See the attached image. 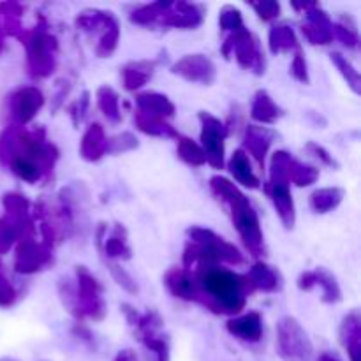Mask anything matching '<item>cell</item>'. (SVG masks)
<instances>
[{
    "label": "cell",
    "instance_id": "cell-1",
    "mask_svg": "<svg viewBox=\"0 0 361 361\" xmlns=\"http://www.w3.org/2000/svg\"><path fill=\"white\" fill-rule=\"evenodd\" d=\"M190 274L196 282L197 303L214 314L240 316L254 293L247 275L236 274L222 264H197L190 268Z\"/></svg>",
    "mask_w": 361,
    "mask_h": 361
},
{
    "label": "cell",
    "instance_id": "cell-2",
    "mask_svg": "<svg viewBox=\"0 0 361 361\" xmlns=\"http://www.w3.org/2000/svg\"><path fill=\"white\" fill-rule=\"evenodd\" d=\"M59 157V148L46 140V130L42 127L25 129L9 126L0 134V164L4 166H9L14 161L27 162L41 169L44 178H49Z\"/></svg>",
    "mask_w": 361,
    "mask_h": 361
},
{
    "label": "cell",
    "instance_id": "cell-3",
    "mask_svg": "<svg viewBox=\"0 0 361 361\" xmlns=\"http://www.w3.org/2000/svg\"><path fill=\"white\" fill-rule=\"evenodd\" d=\"M208 187H210L212 194L228 208L233 226H235L236 233L240 235L247 250L254 257L264 256L267 249H264V235L263 229H261L259 215H257L256 208L252 207L249 197L231 180L221 175L212 176Z\"/></svg>",
    "mask_w": 361,
    "mask_h": 361
},
{
    "label": "cell",
    "instance_id": "cell-4",
    "mask_svg": "<svg viewBox=\"0 0 361 361\" xmlns=\"http://www.w3.org/2000/svg\"><path fill=\"white\" fill-rule=\"evenodd\" d=\"M187 242L183 249V268L197 267V264H231L238 267L243 263V256L238 247L219 236L217 233L201 226H192L187 229Z\"/></svg>",
    "mask_w": 361,
    "mask_h": 361
},
{
    "label": "cell",
    "instance_id": "cell-5",
    "mask_svg": "<svg viewBox=\"0 0 361 361\" xmlns=\"http://www.w3.org/2000/svg\"><path fill=\"white\" fill-rule=\"evenodd\" d=\"M18 39L27 49V67L34 78H49L56 69L59 41L44 27L23 28Z\"/></svg>",
    "mask_w": 361,
    "mask_h": 361
},
{
    "label": "cell",
    "instance_id": "cell-6",
    "mask_svg": "<svg viewBox=\"0 0 361 361\" xmlns=\"http://www.w3.org/2000/svg\"><path fill=\"white\" fill-rule=\"evenodd\" d=\"M221 51L224 55V59H231L235 55L236 63H238L242 69L252 71L254 74L261 76L264 74L267 69V59H264V53L261 49L259 39L249 30V28L242 27L240 30L231 32V34L226 37V41L222 42Z\"/></svg>",
    "mask_w": 361,
    "mask_h": 361
},
{
    "label": "cell",
    "instance_id": "cell-7",
    "mask_svg": "<svg viewBox=\"0 0 361 361\" xmlns=\"http://www.w3.org/2000/svg\"><path fill=\"white\" fill-rule=\"evenodd\" d=\"M275 349L284 361H312L314 344L305 328L293 316H284L277 323Z\"/></svg>",
    "mask_w": 361,
    "mask_h": 361
},
{
    "label": "cell",
    "instance_id": "cell-8",
    "mask_svg": "<svg viewBox=\"0 0 361 361\" xmlns=\"http://www.w3.org/2000/svg\"><path fill=\"white\" fill-rule=\"evenodd\" d=\"M197 118L201 123L200 147L207 159V164H210L214 169H224L226 140L229 136V127L208 111H200Z\"/></svg>",
    "mask_w": 361,
    "mask_h": 361
},
{
    "label": "cell",
    "instance_id": "cell-9",
    "mask_svg": "<svg viewBox=\"0 0 361 361\" xmlns=\"http://www.w3.org/2000/svg\"><path fill=\"white\" fill-rule=\"evenodd\" d=\"M76 293H78V303H80L81 317H88V319L101 323L108 314V307H106L104 298H102L101 282L88 271V268L76 267Z\"/></svg>",
    "mask_w": 361,
    "mask_h": 361
},
{
    "label": "cell",
    "instance_id": "cell-10",
    "mask_svg": "<svg viewBox=\"0 0 361 361\" xmlns=\"http://www.w3.org/2000/svg\"><path fill=\"white\" fill-rule=\"evenodd\" d=\"M291 7L305 14V21L300 28L307 42L314 46H328L334 42V21L319 4H291Z\"/></svg>",
    "mask_w": 361,
    "mask_h": 361
},
{
    "label": "cell",
    "instance_id": "cell-11",
    "mask_svg": "<svg viewBox=\"0 0 361 361\" xmlns=\"http://www.w3.org/2000/svg\"><path fill=\"white\" fill-rule=\"evenodd\" d=\"M6 215L4 221L13 228L18 242L35 238V221L32 217L30 201L20 192H6L2 197Z\"/></svg>",
    "mask_w": 361,
    "mask_h": 361
},
{
    "label": "cell",
    "instance_id": "cell-12",
    "mask_svg": "<svg viewBox=\"0 0 361 361\" xmlns=\"http://www.w3.org/2000/svg\"><path fill=\"white\" fill-rule=\"evenodd\" d=\"M11 126L27 127L44 106V94L37 87H21L9 95Z\"/></svg>",
    "mask_w": 361,
    "mask_h": 361
},
{
    "label": "cell",
    "instance_id": "cell-13",
    "mask_svg": "<svg viewBox=\"0 0 361 361\" xmlns=\"http://www.w3.org/2000/svg\"><path fill=\"white\" fill-rule=\"evenodd\" d=\"M53 263V249L35 238L21 240L14 252V271L20 275H34Z\"/></svg>",
    "mask_w": 361,
    "mask_h": 361
},
{
    "label": "cell",
    "instance_id": "cell-14",
    "mask_svg": "<svg viewBox=\"0 0 361 361\" xmlns=\"http://www.w3.org/2000/svg\"><path fill=\"white\" fill-rule=\"evenodd\" d=\"M171 73L189 83H200L207 87L214 85L217 80V67L212 62V59H208L203 53L182 56L171 66Z\"/></svg>",
    "mask_w": 361,
    "mask_h": 361
},
{
    "label": "cell",
    "instance_id": "cell-15",
    "mask_svg": "<svg viewBox=\"0 0 361 361\" xmlns=\"http://www.w3.org/2000/svg\"><path fill=\"white\" fill-rule=\"evenodd\" d=\"M108 226L104 222L97 226V231H95V243H97L99 250L102 252V256L108 257L106 261H127L133 257V249L129 247L127 242V229L123 228V224H115L113 231L109 235Z\"/></svg>",
    "mask_w": 361,
    "mask_h": 361
},
{
    "label": "cell",
    "instance_id": "cell-16",
    "mask_svg": "<svg viewBox=\"0 0 361 361\" xmlns=\"http://www.w3.org/2000/svg\"><path fill=\"white\" fill-rule=\"evenodd\" d=\"M300 291H312L314 288L323 289V303L334 305V303L342 302V289L338 284L337 277L326 268H316V270H307L296 281Z\"/></svg>",
    "mask_w": 361,
    "mask_h": 361
},
{
    "label": "cell",
    "instance_id": "cell-17",
    "mask_svg": "<svg viewBox=\"0 0 361 361\" xmlns=\"http://www.w3.org/2000/svg\"><path fill=\"white\" fill-rule=\"evenodd\" d=\"M274 140L275 133L271 129H268V127L252 123V126H247L245 130H243L242 150L257 162L261 171H263L264 164H267V157L270 154Z\"/></svg>",
    "mask_w": 361,
    "mask_h": 361
},
{
    "label": "cell",
    "instance_id": "cell-18",
    "mask_svg": "<svg viewBox=\"0 0 361 361\" xmlns=\"http://www.w3.org/2000/svg\"><path fill=\"white\" fill-rule=\"evenodd\" d=\"M204 20V7L201 4H189V2H173L161 18L159 23L164 27L182 28V30H194L200 27Z\"/></svg>",
    "mask_w": 361,
    "mask_h": 361
},
{
    "label": "cell",
    "instance_id": "cell-19",
    "mask_svg": "<svg viewBox=\"0 0 361 361\" xmlns=\"http://www.w3.org/2000/svg\"><path fill=\"white\" fill-rule=\"evenodd\" d=\"M226 330L231 337L238 341L247 342V344H256L263 338V316L257 310L240 314V316L231 317L226 323Z\"/></svg>",
    "mask_w": 361,
    "mask_h": 361
},
{
    "label": "cell",
    "instance_id": "cell-20",
    "mask_svg": "<svg viewBox=\"0 0 361 361\" xmlns=\"http://www.w3.org/2000/svg\"><path fill=\"white\" fill-rule=\"evenodd\" d=\"M264 190H267V194L270 196L282 226H284L286 229L295 228L296 207L291 194V185H286V183H267Z\"/></svg>",
    "mask_w": 361,
    "mask_h": 361
},
{
    "label": "cell",
    "instance_id": "cell-21",
    "mask_svg": "<svg viewBox=\"0 0 361 361\" xmlns=\"http://www.w3.org/2000/svg\"><path fill=\"white\" fill-rule=\"evenodd\" d=\"M164 286L175 298L183 300V302L197 303V289L190 270L183 267L169 268L164 275Z\"/></svg>",
    "mask_w": 361,
    "mask_h": 361
},
{
    "label": "cell",
    "instance_id": "cell-22",
    "mask_svg": "<svg viewBox=\"0 0 361 361\" xmlns=\"http://www.w3.org/2000/svg\"><path fill=\"white\" fill-rule=\"evenodd\" d=\"M108 136L101 123H90L80 141V157L87 162H99L106 155Z\"/></svg>",
    "mask_w": 361,
    "mask_h": 361
},
{
    "label": "cell",
    "instance_id": "cell-23",
    "mask_svg": "<svg viewBox=\"0 0 361 361\" xmlns=\"http://www.w3.org/2000/svg\"><path fill=\"white\" fill-rule=\"evenodd\" d=\"M338 337L341 344L348 351L351 361H360L361 356V317L358 310H353L342 319L341 328H338Z\"/></svg>",
    "mask_w": 361,
    "mask_h": 361
},
{
    "label": "cell",
    "instance_id": "cell-24",
    "mask_svg": "<svg viewBox=\"0 0 361 361\" xmlns=\"http://www.w3.org/2000/svg\"><path fill=\"white\" fill-rule=\"evenodd\" d=\"M134 101H136L137 111L159 116V118L171 120L176 113L171 99L164 94H159V92H141V94H136Z\"/></svg>",
    "mask_w": 361,
    "mask_h": 361
},
{
    "label": "cell",
    "instance_id": "cell-25",
    "mask_svg": "<svg viewBox=\"0 0 361 361\" xmlns=\"http://www.w3.org/2000/svg\"><path fill=\"white\" fill-rule=\"evenodd\" d=\"M157 62L155 60H136L122 67V83L127 92H137L152 80Z\"/></svg>",
    "mask_w": 361,
    "mask_h": 361
},
{
    "label": "cell",
    "instance_id": "cell-26",
    "mask_svg": "<svg viewBox=\"0 0 361 361\" xmlns=\"http://www.w3.org/2000/svg\"><path fill=\"white\" fill-rule=\"evenodd\" d=\"M284 115V109L271 99L267 90H257L250 104V118L259 126H274L281 116Z\"/></svg>",
    "mask_w": 361,
    "mask_h": 361
},
{
    "label": "cell",
    "instance_id": "cell-27",
    "mask_svg": "<svg viewBox=\"0 0 361 361\" xmlns=\"http://www.w3.org/2000/svg\"><path fill=\"white\" fill-rule=\"evenodd\" d=\"M250 286L254 291H263V293H275L281 291L282 288V277L274 267H270L264 261H257L250 267L249 274H247Z\"/></svg>",
    "mask_w": 361,
    "mask_h": 361
},
{
    "label": "cell",
    "instance_id": "cell-28",
    "mask_svg": "<svg viewBox=\"0 0 361 361\" xmlns=\"http://www.w3.org/2000/svg\"><path fill=\"white\" fill-rule=\"evenodd\" d=\"M228 169L231 173L233 178L240 183L245 189H259L261 180L257 178V175L252 169V162H250L249 155L242 150V148H236L233 152L231 159L228 162Z\"/></svg>",
    "mask_w": 361,
    "mask_h": 361
},
{
    "label": "cell",
    "instance_id": "cell-29",
    "mask_svg": "<svg viewBox=\"0 0 361 361\" xmlns=\"http://www.w3.org/2000/svg\"><path fill=\"white\" fill-rule=\"evenodd\" d=\"M113 21H116V16L113 13H109V11L85 9L81 11V13H78L74 25H76L78 30L81 32L101 35Z\"/></svg>",
    "mask_w": 361,
    "mask_h": 361
},
{
    "label": "cell",
    "instance_id": "cell-30",
    "mask_svg": "<svg viewBox=\"0 0 361 361\" xmlns=\"http://www.w3.org/2000/svg\"><path fill=\"white\" fill-rule=\"evenodd\" d=\"M268 48L274 55H279V53H295L302 46L296 37V32L288 23H279L268 32Z\"/></svg>",
    "mask_w": 361,
    "mask_h": 361
},
{
    "label": "cell",
    "instance_id": "cell-31",
    "mask_svg": "<svg viewBox=\"0 0 361 361\" xmlns=\"http://www.w3.org/2000/svg\"><path fill=\"white\" fill-rule=\"evenodd\" d=\"M134 123H136V129L141 130L147 136L154 137H173L176 140L178 137V130L169 123V120L159 118V116L147 115V113L134 111Z\"/></svg>",
    "mask_w": 361,
    "mask_h": 361
},
{
    "label": "cell",
    "instance_id": "cell-32",
    "mask_svg": "<svg viewBox=\"0 0 361 361\" xmlns=\"http://www.w3.org/2000/svg\"><path fill=\"white\" fill-rule=\"evenodd\" d=\"M344 197L345 190L341 189V187H323V189H317L310 194L309 203L316 214L324 215L337 210L342 201H344Z\"/></svg>",
    "mask_w": 361,
    "mask_h": 361
},
{
    "label": "cell",
    "instance_id": "cell-33",
    "mask_svg": "<svg viewBox=\"0 0 361 361\" xmlns=\"http://www.w3.org/2000/svg\"><path fill=\"white\" fill-rule=\"evenodd\" d=\"M137 341L145 345L148 353H152V361H169V341L166 335L161 334V330H148L136 334Z\"/></svg>",
    "mask_w": 361,
    "mask_h": 361
},
{
    "label": "cell",
    "instance_id": "cell-34",
    "mask_svg": "<svg viewBox=\"0 0 361 361\" xmlns=\"http://www.w3.org/2000/svg\"><path fill=\"white\" fill-rule=\"evenodd\" d=\"M95 99H97V108L101 109V113L109 120V122L111 123L122 122L120 97L111 87H108V85L99 87L97 92H95Z\"/></svg>",
    "mask_w": 361,
    "mask_h": 361
},
{
    "label": "cell",
    "instance_id": "cell-35",
    "mask_svg": "<svg viewBox=\"0 0 361 361\" xmlns=\"http://www.w3.org/2000/svg\"><path fill=\"white\" fill-rule=\"evenodd\" d=\"M173 6V2H154V4H145V6L136 7V9L130 13L129 20L130 23L141 25V27H150L161 21V18L164 16L166 11Z\"/></svg>",
    "mask_w": 361,
    "mask_h": 361
},
{
    "label": "cell",
    "instance_id": "cell-36",
    "mask_svg": "<svg viewBox=\"0 0 361 361\" xmlns=\"http://www.w3.org/2000/svg\"><path fill=\"white\" fill-rule=\"evenodd\" d=\"M176 155H178L180 161L185 162L187 166H192V168H201V166L207 164V159H204L200 143H196L190 137L182 136V134H178V137H176Z\"/></svg>",
    "mask_w": 361,
    "mask_h": 361
},
{
    "label": "cell",
    "instance_id": "cell-37",
    "mask_svg": "<svg viewBox=\"0 0 361 361\" xmlns=\"http://www.w3.org/2000/svg\"><path fill=\"white\" fill-rule=\"evenodd\" d=\"M335 39L342 42L348 49L360 48L358 28H356L355 20L351 16H342L338 23H334V41Z\"/></svg>",
    "mask_w": 361,
    "mask_h": 361
},
{
    "label": "cell",
    "instance_id": "cell-38",
    "mask_svg": "<svg viewBox=\"0 0 361 361\" xmlns=\"http://www.w3.org/2000/svg\"><path fill=\"white\" fill-rule=\"evenodd\" d=\"M330 60L331 63H334L335 67L338 69V73L342 74V78L345 80V83H348V87L351 88L353 92H355L356 95L361 94V78H360V73L356 71V67L353 66L351 62H349L348 59H345L342 53L338 51H334L330 55Z\"/></svg>",
    "mask_w": 361,
    "mask_h": 361
},
{
    "label": "cell",
    "instance_id": "cell-39",
    "mask_svg": "<svg viewBox=\"0 0 361 361\" xmlns=\"http://www.w3.org/2000/svg\"><path fill=\"white\" fill-rule=\"evenodd\" d=\"M120 42V23L118 20L113 21L101 35H99V42L95 46V55L99 59H109L113 53L116 51Z\"/></svg>",
    "mask_w": 361,
    "mask_h": 361
},
{
    "label": "cell",
    "instance_id": "cell-40",
    "mask_svg": "<svg viewBox=\"0 0 361 361\" xmlns=\"http://www.w3.org/2000/svg\"><path fill=\"white\" fill-rule=\"evenodd\" d=\"M59 296H60V302H62L63 309L74 317V319L80 323L83 321L81 317V310H80V303H78V293H76V284L69 279H62L59 282Z\"/></svg>",
    "mask_w": 361,
    "mask_h": 361
},
{
    "label": "cell",
    "instance_id": "cell-41",
    "mask_svg": "<svg viewBox=\"0 0 361 361\" xmlns=\"http://www.w3.org/2000/svg\"><path fill=\"white\" fill-rule=\"evenodd\" d=\"M319 180V169L316 166L305 164L300 162L298 159L293 161L291 166V175H289V182L295 183L296 187H309Z\"/></svg>",
    "mask_w": 361,
    "mask_h": 361
},
{
    "label": "cell",
    "instance_id": "cell-42",
    "mask_svg": "<svg viewBox=\"0 0 361 361\" xmlns=\"http://www.w3.org/2000/svg\"><path fill=\"white\" fill-rule=\"evenodd\" d=\"M140 147V141L134 136L133 133L126 130V133H120L116 136L109 137L108 145H106V155H120L127 154V152H133Z\"/></svg>",
    "mask_w": 361,
    "mask_h": 361
},
{
    "label": "cell",
    "instance_id": "cell-43",
    "mask_svg": "<svg viewBox=\"0 0 361 361\" xmlns=\"http://www.w3.org/2000/svg\"><path fill=\"white\" fill-rule=\"evenodd\" d=\"M219 27H221V30L228 32V34H231V32H236V30H240L242 27H245V25H243L242 11L235 6L222 7L221 13H219Z\"/></svg>",
    "mask_w": 361,
    "mask_h": 361
},
{
    "label": "cell",
    "instance_id": "cell-44",
    "mask_svg": "<svg viewBox=\"0 0 361 361\" xmlns=\"http://www.w3.org/2000/svg\"><path fill=\"white\" fill-rule=\"evenodd\" d=\"M106 267H108L109 274H111L113 281L120 286L122 289H126L129 295H136L137 293V284L136 281L133 279V275L127 274L118 263H113V261H106Z\"/></svg>",
    "mask_w": 361,
    "mask_h": 361
},
{
    "label": "cell",
    "instance_id": "cell-45",
    "mask_svg": "<svg viewBox=\"0 0 361 361\" xmlns=\"http://www.w3.org/2000/svg\"><path fill=\"white\" fill-rule=\"evenodd\" d=\"M289 73L291 76L295 78L296 81L303 85H309L310 83V76H309V66H307V60H305V53L303 49H296L295 55H293L291 60V67H289Z\"/></svg>",
    "mask_w": 361,
    "mask_h": 361
},
{
    "label": "cell",
    "instance_id": "cell-46",
    "mask_svg": "<svg viewBox=\"0 0 361 361\" xmlns=\"http://www.w3.org/2000/svg\"><path fill=\"white\" fill-rule=\"evenodd\" d=\"M88 106H90V92L85 90L83 94H81V97L69 106V116L71 120H73L74 127H78L83 122L85 116H87L88 113Z\"/></svg>",
    "mask_w": 361,
    "mask_h": 361
},
{
    "label": "cell",
    "instance_id": "cell-47",
    "mask_svg": "<svg viewBox=\"0 0 361 361\" xmlns=\"http://www.w3.org/2000/svg\"><path fill=\"white\" fill-rule=\"evenodd\" d=\"M250 7L256 11L259 20L263 21L277 20L279 14H281V4L275 2V0H270V2H252Z\"/></svg>",
    "mask_w": 361,
    "mask_h": 361
},
{
    "label": "cell",
    "instance_id": "cell-48",
    "mask_svg": "<svg viewBox=\"0 0 361 361\" xmlns=\"http://www.w3.org/2000/svg\"><path fill=\"white\" fill-rule=\"evenodd\" d=\"M18 300V293L14 289V286L7 281V277L4 275V271L0 274V307L7 309V307H13Z\"/></svg>",
    "mask_w": 361,
    "mask_h": 361
},
{
    "label": "cell",
    "instance_id": "cell-49",
    "mask_svg": "<svg viewBox=\"0 0 361 361\" xmlns=\"http://www.w3.org/2000/svg\"><path fill=\"white\" fill-rule=\"evenodd\" d=\"M305 150L310 152V154H312L316 159H319L324 166H330V168H335V169L338 168V162L335 161L334 155H331L330 152L323 147V145H317L316 141H309V143L305 145Z\"/></svg>",
    "mask_w": 361,
    "mask_h": 361
},
{
    "label": "cell",
    "instance_id": "cell-50",
    "mask_svg": "<svg viewBox=\"0 0 361 361\" xmlns=\"http://www.w3.org/2000/svg\"><path fill=\"white\" fill-rule=\"evenodd\" d=\"M16 242L18 240H16V235H14L13 228H11L4 219H0V254L9 252Z\"/></svg>",
    "mask_w": 361,
    "mask_h": 361
},
{
    "label": "cell",
    "instance_id": "cell-51",
    "mask_svg": "<svg viewBox=\"0 0 361 361\" xmlns=\"http://www.w3.org/2000/svg\"><path fill=\"white\" fill-rule=\"evenodd\" d=\"M113 361H140V358H137L134 349H122V351L116 353Z\"/></svg>",
    "mask_w": 361,
    "mask_h": 361
},
{
    "label": "cell",
    "instance_id": "cell-52",
    "mask_svg": "<svg viewBox=\"0 0 361 361\" xmlns=\"http://www.w3.org/2000/svg\"><path fill=\"white\" fill-rule=\"evenodd\" d=\"M74 334H76L78 337H80L83 342H88V344H90V342H92V334L87 330V328L83 326V324L78 323L76 328H74Z\"/></svg>",
    "mask_w": 361,
    "mask_h": 361
},
{
    "label": "cell",
    "instance_id": "cell-53",
    "mask_svg": "<svg viewBox=\"0 0 361 361\" xmlns=\"http://www.w3.org/2000/svg\"><path fill=\"white\" fill-rule=\"evenodd\" d=\"M316 361H342V360H338L337 356L331 355V353H323V355L317 356Z\"/></svg>",
    "mask_w": 361,
    "mask_h": 361
},
{
    "label": "cell",
    "instance_id": "cell-54",
    "mask_svg": "<svg viewBox=\"0 0 361 361\" xmlns=\"http://www.w3.org/2000/svg\"><path fill=\"white\" fill-rule=\"evenodd\" d=\"M4 49V34H2V28H0V53Z\"/></svg>",
    "mask_w": 361,
    "mask_h": 361
},
{
    "label": "cell",
    "instance_id": "cell-55",
    "mask_svg": "<svg viewBox=\"0 0 361 361\" xmlns=\"http://www.w3.org/2000/svg\"><path fill=\"white\" fill-rule=\"evenodd\" d=\"M0 361H18V360H14V358H0Z\"/></svg>",
    "mask_w": 361,
    "mask_h": 361
},
{
    "label": "cell",
    "instance_id": "cell-56",
    "mask_svg": "<svg viewBox=\"0 0 361 361\" xmlns=\"http://www.w3.org/2000/svg\"><path fill=\"white\" fill-rule=\"evenodd\" d=\"M0 274H2V263H0Z\"/></svg>",
    "mask_w": 361,
    "mask_h": 361
}]
</instances>
